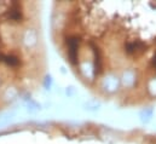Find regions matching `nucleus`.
Segmentation results:
<instances>
[{
  "instance_id": "1",
  "label": "nucleus",
  "mask_w": 156,
  "mask_h": 144,
  "mask_svg": "<svg viewBox=\"0 0 156 144\" xmlns=\"http://www.w3.org/2000/svg\"><path fill=\"white\" fill-rule=\"evenodd\" d=\"M0 58H2V61L6 62V63L10 64V66H16V64H18V59H17L16 57H13V56H1Z\"/></svg>"
}]
</instances>
